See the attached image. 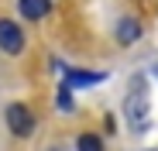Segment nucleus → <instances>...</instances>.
Masks as SVG:
<instances>
[{
  "instance_id": "1",
  "label": "nucleus",
  "mask_w": 158,
  "mask_h": 151,
  "mask_svg": "<svg viewBox=\"0 0 158 151\" xmlns=\"http://www.w3.org/2000/svg\"><path fill=\"white\" fill-rule=\"evenodd\" d=\"M124 117H127V124H131V131H144V127H148L151 107H148V93L141 89V83L127 93V100H124Z\"/></svg>"
},
{
  "instance_id": "2",
  "label": "nucleus",
  "mask_w": 158,
  "mask_h": 151,
  "mask_svg": "<svg viewBox=\"0 0 158 151\" xmlns=\"http://www.w3.org/2000/svg\"><path fill=\"white\" fill-rule=\"evenodd\" d=\"M4 117H7V131L14 137H28L35 131V117H31V110L24 107V103H10L4 110Z\"/></svg>"
},
{
  "instance_id": "3",
  "label": "nucleus",
  "mask_w": 158,
  "mask_h": 151,
  "mask_svg": "<svg viewBox=\"0 0 158 151\" xmlns=\"http://www.w3.org/2000/svg\"><path fill=\"white\" fill-rule=\"evenodd\" d=\"M0 52H7V55H21L24 52V31L10 17H0Z\"/></svg>"
},
{
  "instance_id": "4",
  "label": "nucleus",
  "mask_w": 158,
  "mask_h": 151,
  "mask_svg": "<svg viewBox=\"0 0 158 151\" xmlns=\"http://www.w3.org/2000/svg\"><path fill=\"white\" fill-rule=\"evenodd\" d=\"M107 79V72H83V69H69L65 72V86H96V83H103Z\"/></svg>"
},
{
  "instance_id": "5",
  "label": "nucleus",
  "mask_w": 158,
  "mask_h": 151,
  "mask_svg": "<svg viewBox=\"0 0 158 151\" xmlns=\"http://www.w3.org/2000/svg\"><path fill=\"white\" fill-rule=\"evenodd\" d=\"M17 10H21V17H28V21H41L52 10V4L48 0H17Z\"/></svg>"
},
{
  "instance_id": "6",
  "label": "nucleus",
  "mask_w": 158,
  "mask_h": 151,
  "mask_svg": "<svg viewBox=\"0 0 158 151\" xmlns=\"http://www.w3.org/2000/svg\"><path fill=\"white\" fill-rule=\"evenodd\" d=\"M138 38H141V24H138L134 17L117 21V41H120V45H134Z\"/></svg>"
},
{
  "instance_id": "7",
  "label": "nucleus",
  "mask_w": 158,
  "mask_h": 151,
  "mask_svg": "<svg viewBox=\"0 0 158 151\" xmlns=\"http://www.w3.org/2000/svg\"><path fill=\"white\" fill-rule=\"evenodd\" d=\"M76 148H79V151H103V141H100L96 134H83V137L76 141Z\"/></svg>"
},
{
  "instance_id": "8",
  "label": "nucleus",
  "mask_w": 158,
  "mask_h": 151,
  "mask_svg": "<svg viewBox=\"0 0 158 151\" xmlns=\"http://www.w3.org/2000/svg\"><path fill=\"white\" fill-rule=\"evenodd\" d=\"M55 103H59V110H72L76 103H72V86H65L62 83V89H59V100H55Z\"/></svg>"
}]
</instances>
